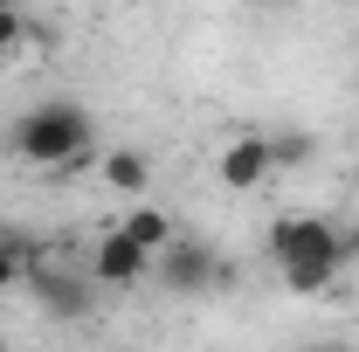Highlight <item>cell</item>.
Returning a JSON list of instances; mask_svg holds the SVG:
<instances>
[{"instance_id":"cell-9","label":"cell","mask_w":359,"mask_h":352,"mask_svg":"<svg viewBox=\"0 0 359 352\" xmlns=\"http://www.w3.org/2000/svg\"><path fill=\"white\" fill-rule=\"evenodd\" d=\"M42 269V249L28 242V235H0V290H14L21 276H35Z\"/></svg>"},{"instance_id":"cell-5","label":"cell","mask_w":359,"mask_h":352,"mask_svg":"<svg viewBox=\"0 0 359 352\" xmlns=\"http://www.w3.org/2000/svg\"><path fill=\"white\" fill-rule=\"evenodd\" d=\"M222 180L235 194H249V187H263L269 180V132H235L222 145Z\"/></svg>"},{"instance_id":"cell-12","label":"cell","mask_w":359,"mask_h":352,"mask_svg":"<svg viewBox=\"0 0 359 352\" xmlns=\"http://www.w3.org/2000/svg\"><path fill=\"white\" fill-rule=\"evenodd\" d=\"M249 7H290V0H249Z\"/></svg>"},{"instance_id":"cell-8","label":"cell","mask_w":359,"mask_h":352,"mask_svg":"<svg viewBox=\"0 0 359 352\" xmlns=\"http://www.w3.org/2000/svg\"><path fill=\"white\" fill-rule=\"evenodd\" d=\"M118 228L132 235V242H138V249H145V256H159V249H166V242H173V235H180V228H173V221H166V215H159V208H132V215L118 221Z\"/></svg>"},{"instance_id":"cell-10","label":"cell","mask_w":359,"mask_h":352,"mask_svg":"<svg viewBox=\"0 0 359 352\" xmlns=\"http://www.w3.org/2000/svg\"><path fill=\"white\" fill-rule=\"evenodd\" d=\"M311 132H269V173H290V166H304L311 159Z\"/></svg>"},{"instance_id":"cell-6","label":"cell","mask_w":359,"mask_h":352,"mask_svg":"<svg viewBox=\"0 0 359 352\" xmlns=\"http://www.w3.org/2000/svg\"><path fill=\"white\" fill-rule=\"evenodd\" d=\"M97 173H104L111 194H125V201H138V194L152 187V166H145L138 145H111V152H97Z\"/></svg>"},{"instance_id":"cell-13","label":"cell","mask_w":359,"mask_h":352,"mask_svg":"<svg viewBox=\"0 0 359 352\" xmlns=\"http://www.w3.org/2000/svg\"><path fill=\"white\" fill-rule=\"evenodd\" d=\"M297 352H332V346H297Z\"/></svg>"},{"instance_id":"cell-4","label":"cell","mask_w":359,"mask_h":352,"mask_svg":"<svg viewBox=\"0 0 359 352\" xmlns=\"http://www.w3.org/2000/svg\"><path fill=\"white\" fill-rule=\"evenodd\" d=\"M138 276H152V256L138 249L125 228H111V235L97 242V256H90V283H104V290H132Z\"/></svg>"},{"instance_id":"cell-7","label":"cell","mask_w":359,"mask_h":352,"mask_svg":"<svg viewBox=\"0 0 359 352\" xmlns=\"http://www.w3.org/2000/svg\"><path fill=\"white\" fill-rule=\"evenodd\" d=\"M35 283H42V297L55 318H90V283L76 276H55V269H35Z\"/></svg>"},{"instance_id":"cell-14","label":"cell","mask_w":359,"mask_h":352,"mask_svg":"<svg viewBox=\"0 0 359 352\" xmlns=\"http://www.w3.org/2000/svg\"><path fill=\"white\" fill-rule=\"evenodd\" d=\"M0 7H21V0H0Z\"/></svg>"},{"instance_id":"cell-1","label":"cell","mask_w":359,"mask_h":352,"mask_svg":"<svg viewBox=\"0 0 359 352\" xmlns=\"http://www.w3.org/2000/svg\"><path fill=\"white\" fill-rule=\"evenodd\" d=\"M7 152L35 173H76L97 159V118L76 97H42L7 125Z\"/></svg>"},{"instance_id":"cell-2","label":"cell","mask_w":359,"mask_h":352,"mask_svg":"<svg viewBox=\"0 0 359 352\" xmlns=\"http://www.w3.org/2000/svg\"><path fill=\"white\" fill-rule=\"evenodd\" d=\"M269 256H276V276H283L290 297H318V290L339 283L353 242H346L325 215H276L269 221Z\"/></svg>"},{"instance_id":"cell-3","label":"cell","mask_w":359,"mask_h":352,"mask_svg":"<svg viewBox=\"0 0 359 352\" xmlns=\"http://www.w3.org/2000/svg\"><path fill=\"white\" fill-rule=\"evenodd\" d=\"M152 276H159L173 297H201V290L228 283V263L208 249V242H194V235H173V242L152 256Z\"/></svg>"},{"instance_id":"cell-11","label":"cell","mask_w":359,"mask_h":352,"mask_svg":"<svg viewBox=\"0 0 359 352\" xmlns=\"http://www.w3.org/2000/svg\"><path fill=\"white\" fill-rule=\"evenodd\" d=\"M28 42H42V28L21 7H0V55H14V48H28Z\"/></svg>"}]
</instances>
